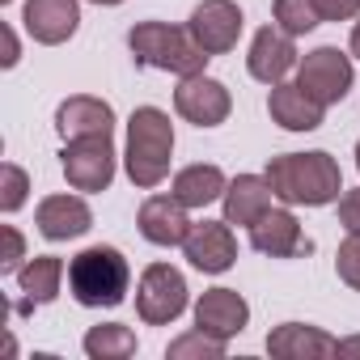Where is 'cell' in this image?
I'll return each instance as SVG.
<instances>
[{"instance_id": "6da1fadb", "label": "cell", "mask_w": 360, "mask_h": 360, "mask_svg": "<svg viewBox=\"0 0 360 360\" xmlns=\"http://www.w3.org/2000/svg\"><path fill=\"white\" fill-rule=\"evenodd\" d=\"M267 183L276 191L280 204L297 208H322V204H335L339 191H343V169L330 153L314 148V153H284V157H271L267 161Z\"/></svg>"}, {"instance_id": "7a4b0ae2", "label": "cell", "mask_w": 360, "mask_h": 360, "mask_svg": "<svg viewBox=\"0 0 360 360\" xmlns=\"http://www.w3.org/2000/svg\"><path fill=\"white\" fill-rule=\"evenodd\" d=\"M169 157H174V123H169V115L157 110V106H136L131 119H127V153H123L127 178L140 191H153V187L165 183Z\"/></svg>"}, {"instance_id": "3957f363", "label": "cell", "mask_w": 360, "mask_h": 360, "mask_svg": "<svg viewBox=\"0 0 360 360\" xmlns=\"http://www.w3.org/2000/svg\"><path fill=\"white\" fill-rule=\"evenodd\" d=\"M127 47L140 68H157V72H174V77H195L212 60L195 43L191 26H169V22H136L127 34Z\"/></svg>"}, {"instance_id": "277c9868", "label": "cell", "mask_w": 360, "mask_h": 360, "mask_svg": "<svg viewBox=\"0 0 360 360\" xmlns=\"http://www.w3.org/2000/svg\"><path fill=\"white\" fill-rule=\"evenodd\" d=\"M131 267L115 246H89L68 259V292L85 309H115L127 301Z\"/></svg>"}, {"instance_id": "5b68a950", "label": "cell", "mask_w": 360, "mask_h": 360, "mask_svg": "<svg viewBox=\"0 0 360 360\" xmlns=\"http://www.w3.org/2000/svg\"><path fill=\"white\" fill-rule=\"evenodd\" d=\"M187 309V280L169 263H148L136 284V314L148 326H169Z\"/></svg>"}, {"instance_id": "8992f818", "label": "cell", "mask_w": 360, "mask_h": 360, "mask_svg": "<svg viewBox=\"0 0 360 360\" xmlns=\"http://www.w3.org/2000/svg\"><path fill=\"white\" fill-rule=\"evenodd\" d=\"M352 60L339 47H314L297 60V85L318 102V106H335L347 98L352 89Z\"/></svg>"}, {"instance_id": "52a82bcc", "label": "cell", "mask_w": 360, "mask_h": 360, "mask_svg": "<svg viewBox=\"0 0 360 360\" xmlns=\"http://www.w3.org/2000/svg\"><path fill=\"white\" fill-rule=\"evenodd\" d=\"M60 165H64V178H68L77 191L98 195V191H106L115 183V144H110V136L64 140Z\"/></svg>"}, {"instance_id": "ba28073f", "label": "cell", "mask_w": 360, "mask_h": 360, "mask_svg": "<svg viewBox=\"0 0 360 360\" xmlns=\"http://www.w3.org/2000/svg\"><path fill=\"white\" fill-rule=\"evenodd\" d=\"M174 110L183 115L187 123H195V127H217V123H225V119H229L233 98H229V89H225L217 77L195 72V77H178Z\"/></svg>"}, {"instance_id": "9c48e42d", "label": "cell", "mask_w": 360, "mask_h": 360, "mask_svg": "<svg viewBox=\"0 0 360 360\" xmlns=\"http://www.w3.org/2000/svg\"><path fill=\"white\" fill-rule=\"evenodd\" d=\"M250 246L267 259H305L314 250V242L301 233V221L284 208H267L255 225H250Z\"/></svg>"}, {"instance_id": "30bf717a", "label": "cell", "mask_w": 360, "mask_h": 360, "mask_svg": "<svg viewBox=\"0 0 360 360\" xmlns=\"http://www.w3.org/2000/svg\"><path fill=\"white\" fill-rule=\"evenodd\" d=\"M183 255L195 271L221 276L238 263V238H233L229 221H200V225H191V233L183 242Z\"/></svg>"}, {"instance_id": "8fae6325", "label": "cell", "mask_w": 360, "mask_h": 360, "mask_svg": "<svg viewBox=\"0 0 360 360\" xmlns=\"http://www.w3.org/2000/svg\"><path fill=\"white\" fill-rule=\"evenodd\" d=\"M187 26H191L195 43L208 56H225V51L238 47L246 18H242V9L233 5V0H204V5H195V13H191Z\"/></svg>"}, {"instance_id": "7c38bea8", "label": "cell", "mask_w": 360, "mask_h": 360, "mask_svg": "<svg viewBox=\"0 0 360 360\" xmlns=\"http://www.w3.org/2000/svg\"><path fill=\"white\" fill-rule=\"evenodd\" d=\"M136 225H140V238L153 242V246H183L195 221L187 217V204L169 191V195H148L140 204Z\"/></svg>"}, {"instance_id": "4fadbf2b", "label": "cell", "mask_w": 360, "mask_h": 360, "mask_svg": "<svg viewBox=\"0 0 360 360\" xmlns=\"http://www.w3.org/2000/svg\"><path fill=\"white\" fill-rule=\"evenodd\" d=\"M250 322V305L242 292L233 288H208L200 301H195V326L221 343H229L233 335H242Z\"/></svg>"}, {"instance_id": "5bb4252c", "label": "cell", "mask_w": 360, "mask_h": 360, "mask_svg": "<svg viewBox=\"0 0 360 360\" xmlns=\"http://www.w3.org/2000/svg\"><path fill=\"white\" fill-rule=\"evenodd\" d=\"M297 68V43L292 34H284L280 26H263L250 43V56H246V72L263 85H280L288 72Z\"/></svg>"}, {"instance_id": "9a60e30c", "label": "cell", "mask_w": 360, "mask_h": 360, "mask_svg": "<svg viewBox=\"0 0 360 360\" xmlns=\"http://www.w3.org/2000/svg\"><path fill=\"white\" fill-rule=\"evenodd\" d=\"M22 22H26V34L43 47H60L77 34L81 26V5L77 0H26L22 9Z\"/></svg>"}, {"instance_id": "2e32d148", "label": "cell", "mask_w": 360, "mask_h": 360, "mask_svg": "<svg viewBox=\"0 0 360 360\" xmlns=\"http://www.w3.org/2000/svg\"><path fill=\"white\" fill-rule=\"evenodd\" d=\"M56 131L64 140H85V136H110L115 131V110L102 98L72 94L56 106Z\"/></svg>"}, {"instance_id": "e0dca14e", "label": "cell", "mask_w": 360, "mask_h": 360, "mask_svg": "<svg viewBox=\"0 0 360 360\" xmlns=\"http://www.w3.org/2000/svg\"><path fill=\"white\" fill-rule=\"evenodd\" d=\"M34 221H39V233L47 242H72V238L94 229V212L81 195H47L39 204Z\"/></svg>"}, {"instance_id": "ac0fdd59", "label": "cell", "mask_w": 360, "mask_h": 360, "mask_svg": "<svg viewBox=\"0 0 360 360\" xmlns=\"http://www.w3.org/2000/svg\"><path fill=\"white\" fill-rule=\"evenodd\" d=\"M64 276H68L64 259H56V255H34L30 263L18 267V292H22V301H18L13 309H18V314H30L34 305H51V301L60 297Z\"/></svg>"}, {"instance_id": "d6986e66", "label": "cell", "mask_w": 360, "mask_h": 360, "mask_svg": "<svg viewBox=\"0 0 360 360\" xmlns=\"http://www.w3.org/2000/svg\"><path fill=\"white\" fill-rule=\"evenodd\" d=\"M267 115H271V123H280L284 131H314V127H322L326 106H318L297 81H292V85L280 81V85H271V94H267Z\"/></svg>"}, {"instance_id": "ffe728a7", "label": "cell", "mask_w": 360, "mask_h": 360, "mask_svg": "<svg viewBox=\"0 0 360 360\" xmlns=\"http://www.w3.org/2000/svg\"><path fill=\"white\" fill-rule=\"evenodd\" d=\"M267 352L280 360H318V356H339V339L305 322H284L267 335Z\"/></svg>"}, {"instance_id": "44dd1931", "label": "cell", "mask_w": 360, "mask_h": 360, "mask_svg": "<svg viewBox=\"0 0 360 360\" xmlns=\"http://www.w3.org/2000/svg\"><path fill=\"white\" fill-rule=\"evenodd\" d=\"M271 183H267V174L259 178V174H238L233 183L225 187V195H221V204H225V221L229 225H255L267 208H271Z\"/></svg>"}, {"instance_id": "7402d4cb", "label": "cell", "mask_w": 360, "mask_h": 360, "mask_svg": "<svg viewBox=\"0 0 360 360\" xmlns=\"http://www.w3.org/2000/svg\"><path fill=\"white\" fill-rule=\"evenodd\" d=\"M225 187H229V178H225V169L221 165H187V169H178L174 174V195L183 200L187 208H208V204H217L221 195H225Z\"/></svg>"}, {"instance_id": "603a6c76", "label": "cell", "mask_w": 360, "mask_h": 360, "mask_svg": "<svg viewBox=\"0 0 360 360\" xmlns=\"http://www.w3.org/2000/svg\"><path fill=\"white\" fill-rule=\"evenodd\" d=\"M85 356H89V360H127V356H136V335H131V326H123V322L89 326V335H85Z\"/></svg>"}, {"instance_id": "cb8c5ba5", "label": "cell", "mask_w": 360, "mask_h": 360, "mask_svg": "<svg viewBox=\"0 0 360 360\" xmlns=\"http://www.w3.org/2000/svg\"><path fill=\"white\" fill-rule=\"evenodd\" d=\"M271 18H276V26H280L284 34H292V39L309 34V30L322 22L314 0H276V5H271Z\"/></svg>"}, {"instance_id": "d4e9b609", "label": "cell", "mask_w": 360, "mask_h": 360, "mask_svg": "<svg viewBox=\"0 0 360 360\" xmlns=\"http://www.w3.org/2000/svg\"><path fill=\"white\" fill-rule=\"evenodd\" d=\"M165 356H169V360H221V356H225V343H221V339H212V335H204V330L195 326L191 335L169 339Z\"/></svg>"}, {"instance_id": "484cf974", "label": "cell", "mask_w": 360, "mask_h": 360, "mask_svg": "<svg viewBox=\"0 0 360 360\" xmlns=\"http://www.w3.org/2000/svg\"><path fill=\"white\" fill-rule=\"evenodd\" d=\"M26 191H30V178L22 165L5 161V169H0V212H18L26 204Z\"/></svg>"}, {"instance_id": "4316f807", "label": "cell", "mask_w": 360, "mask_h": 360, "mask_svg": "<svg viewBox=\"0 0 360 360\" xmlns=\"http://www.w3.org/2000/svg\"><path fill=\"white\" fill-rule=\"evenodd\" d=\"M335 271H339V280H343L347 288L360 292V233H347V238H343V246H339V255H335Z\"/></svg>"}, {"instance_id": "83f0119b", "label": "cell", "mask_w": 360, "mask_h": 360, "mask_svg": "<svg viewBox=\"0 0 360 360\" xmlns=\"http://www.w3.org/2000/svg\"><path fill=\"white\" fill-rule=\"evenodd\" d=\"M322 22H352L360 18V0H314Z\"/></svg>"}, {"instance_id": "f1b7e54d", "label": "cell", "mask_w": 360, "mask_h": 360, "mask_svg": "<svg viewBox=\"0 0 360 360\" xmlns=\"http://www.w3.org/2000/svg\"><path fill=\"white\" fill-rule=\"evenodd\" d=\"M0 233H5V259H0V271H18L22 259H26V242H22V233L13 225H5Z\"/></svg>"}, {"instance_id": "f546056e", "label": "cell", "mask_w": 360, "mask_h": 360, "mask_svg": "<svg viewBox=\"0 0 360 360\" xmlns=\"http://www.w3.org/2000/svg\"><path fill=\"white\" fill-rule=\"evenodd\" d=\"M339 225H343L347 233H360V187L339 195Z\"/></svg>"}, {"instance_id": "4dcf8cb0", "label": "cell", "mask_w": 360, "mask_h": 360, "mask_svg": "<svg viewBox=\"0 0 360 360\" xmlns=\"http://www.w3.org/2000/svg\"><path fill=\"white\" fill-rule=\"evenodd\" d=\"M18 56H22L18 34H13V26H5V68H13V64H18Z\"/></svg>"}, {"instance_id": "1f68e13d", "label": "cell", "mask_w": 360, "mask_h": 360, "mask_svg": "<svg viewBox=\"0 0 360 360\" xmlns=\"http://www.w3.org/2000/svg\"><path fill=\"white\" fill-rule=\"evenodd\" d=\"M360 356V335H352V339H339V356Z\"/></svg>"}, {"instance_id": "d6a6232c", "label": "cell", "mask_w": 360, "mask_h": 360, "mask_svg": "<svg viewBox=\"0 0 360 360\" xmlns=\"http://www.w3.org/2000/svg\"><path fill=\"white\" fill-rule=\"evenodd\" d=\"M352 56H356V60H360V22H356V26H352Z\"/></svg>"}, {"instance_id": "836d02e7", "label": "cell", "mask_w": 360, "mask_h": 360, "mask_svg": "<svg viewBox=\"0 0 360 360\" xmlns=\"http://www.w3.org/2000/svg\"><path fill=\"white\" fill-rule=\"evenodd\" d=\"M89 5H123V0H89Z\"/></svg>"}, {"instance_id": "e575fe53", "label": "cell", "mask_w": 360, "mask_h": 360, "mask_svg": "<svg viewBox=\"0 0 360 360\" xmlns=\"http://www.w3.org/2000/svg\"><path fill=\"white\" fill-rule=\"evenodd\" d=\"M356 169H360V140H356Z\"/></svg>"}, {"instance_id": "d590c367", "label": "cell", "mask_w": 360, "mask_h": 360, "mask_svg": "<svg viewBox=\"0 0 360 360\" xmlns=\"http://www.w3.org/2000/svg\"><path fill=\"white\" fill-rule=\"evenodd\" d=\"M0 5H9V0H0Z\"/></svg>"}]
</instances>
